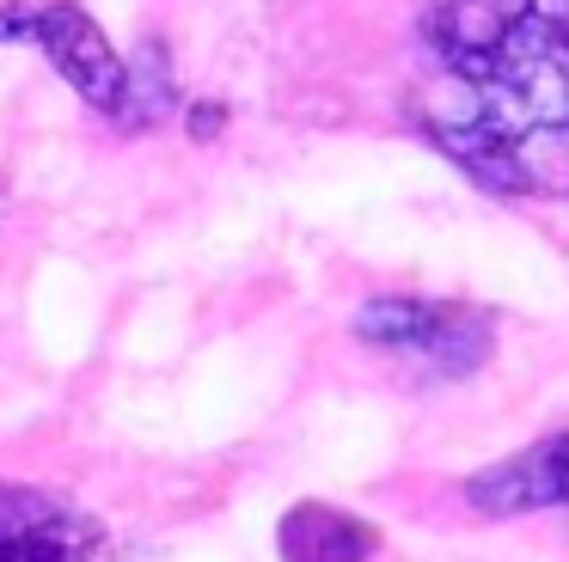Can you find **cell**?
I'll return each instance as SVG.
<instances>
[{
  "mask_svg": "<svg viewBox=\"0 0 569 562\" xmlns=\"http://www.w3.org/2000/svg\"><path fill=\"white\" fill-rule=\"evenodd\" d=\"M417 122L496 195H569V0H435Z\"/></svg>",
  "mask_w": 569,
  "mask_h": 562,
  "instance_id": "cell-1",
  "label": "cell"
},
{
  "mask_svg": "<svg viewBox=\"0 0 569 562\" xmlns=\"http://www.w3.org/2000/svg\"><path fill=\"white\" fill-rule=\"evenodd\" d=\"M356 337L398 354V361H417L422 373H441V379L478 373L496 349L490 318L453 300H368L356 312Z\"/></svg>",
  "mask_w": 569,
  "mask_h": 562,
  "instance_id": "cell-2",
  "label": "cell"
},
{
  "mask_svg": "<svg viewBox=\"0 0 569 562\" xmlns=\"http://www.w3.org/2000/svg\"><path fill=\"white\" fill-rule=\"evenodd\" d=\"M104 525L38 489L0 483V562H87L99 556Z\"/></svg>",
  "mask_w": 569,
  "mask_h": 562,
  "instance_id": "cell-3",
  "label": "cell"
},
{
  "mask_svg": "<svg viewBox=\"0 0 569 562\" xmlns=\"http://www.w3.org/2000/svg\"><path fill=\"white\" fill-rule=\"evenodd\" d=\"M38 43H43V56L56 61V73H62V80L74 86V92L87 98L92 110L117 117L129 61L111 49V37L99 31V19H92L87 7H74V0H56V7H43V12H38Z\"/></svg>",
  "mask_w": 569,
  "mask_h": 562,
  "instance_id": "cell-4",
  "label": "cell"
},
{
  "mask_svg": "<svg viewBox=\"0 0 569 562\" xmlns=\"http://www.w3.org/2000/svg\"><path fill=\"white\" fill-rule=\"evenodd\" d=\"M466 501L490 520H508V513H539L569 501V428L532 440V446L508 452V459L483 464L478 476H466Z\"/></svg>",
  "mask_w": 569,
  "mask_h": 562,
  "instance_id": "cell-5",
  "label": "cell"
},
{
  "mask_svg": "<svg viewBox=\"0 0 569 562\" xmlns=\"http://www.w3.org/2000/svg\"><path fill=\"white\" fill-rule=\"evenodd\" d=\"M276 550H282V562H368L380 550V532L343 508L300 501L276 525Z\"/></svg>",
  "mask_w": 569,
  "mask_h": 562,
  "instance_id": "cell-6",
  "label": "cell"
},
{
  "mask_svg": "<svg viewBox=\"0 0 569 562\" xmlns=\"http://www.w3.org/2000/svg\"><path fill=\"white\" fill-rule=\"evenodd\" d=\"M172 110H178V98H172L166 43L148 37V43L136 49V61H129V73H123V104H117L111 122H123V129H153V122H166Z\"/></svg>",
  "mask_w": 569,
  "mask_h": 562,
  "instance_id": "cell-7",
  "label": "cell"
},
{
  "mask_svg": "<svg viewBox=\"0 0 569 562\" xmlns=\"http://www.w3.org/2000/svg\"><path fill=\"white\" fill-rule=\"evenodd\" d=\"M221 122H227L221 104H190V134H197V141H214V134H221Z\"/></svg>",
  "mask_w": 569,
  "mask_h": 562,
  "instance_id": "cell-8",
  "label": "cell"
},
{
  "mask_svg": "<svg viewBox=\"0 0 569 562\" xmlns=\"http://www.w3.org/2000/svg\"><path fill=\"white\" fill-rule=\"evenodd\" d=\"M0 37H38V12L31 7H0Z\"/></svg>",
  "mask_w": 569,
  "mask_h": 562,
  "instance_id": "cell-9",
  "label": "cell"
},
{
  "mask_svg": "<svg viewBox=\"0 0 569 562\" xmlns=\"http://www.w3.org/2000/svg\"><path fill=\"white\" fill-rule=\"evenodd\" d=\"M0 214H7V183H0Z\"/></svg>",
  "mask_w": 569,
  "mask_h": 562,
  "instance_id": "cell-10",
  "label": "cell"
}]
</instances>
